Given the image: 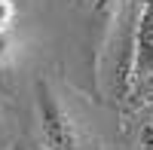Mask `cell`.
Returning <instances> with one entry per match:
<instances>
[{
  "instance_id": "6da1fadb",
  "label": "cell",
  "mask_w": 153,
  "mask_h": 150,
  "mask_svg": "<svg viewBox=\"0 0 153 150\" xmlns=\"http://www.w3.org/2000/svg\"><path fill=\"white\" fill-rule=\"evenodd\" d=\"M34 98H37V126H40V138L46 150H74L80 141L76 132V120L68 110V104L55 95L49 80L34 83Z\"/></svg>"
},
{
  "instance_id": "7a4b0ae2",
  "label": "cell",
  "mask_w": 153,
  "mask_h": 150,
  "mask_svg": "<svg viewBox=\"0 0 153 150\" xmlns=\"http://www.w3.org/2000/svg\"><path fill=\"white\" fill-rule=\"evenodd\" d=\"M135 71L132 80L141 89H153V0L144 3V16L138 25V40H135Z\"/></svg>"
},
{
  "instance_id": "3957f363",
  "label": "cell",
  "mask_w": 153,
  "mask_h": 150,
  "mask_svg": "<svg viewBox=\"0 0 153 150\" xmlns=\"http://www.w3.org/2000/svg\"><path fill=\"white\" fill-rule=\"evenodd\" d=\"M138 147L141 150H153V104L144 110L141 123H138Z\"/></svg>"
},
{
  "instance_id": "277c9868",
  "label": "cell",
  "mask_w": 153,
  "mask_h": 150,
  "mask_svg": "<svg viewBox=\"0 0 153 150\" xmlns=\"http://www.w3.org/2000/svg\"><path fill=\"white\" fill-rule=\"evenodd\" d=\"M12 19H16V3L12 0H0V31H9Z\"/></svg>"
},
{
  "instance_id": "5b68a950",
  "label": "cell",
  "mask_w": 153,
  "mask_h": 150,
  "mask_svg": "<svg viewBox=\"0 0 153 150\" xmlns=\"http://www.w3.org/2000/svg\"><path fill=\"white\" fill-rule=\"evenodd\" d=\"M9 52H12L9 31H0V65H6V61H9Z\"/></svg>"
},
{
  "instance_id": "8992f818",
  "label": "cell",
  "mask_w": 153,
  "mask_h": 150,
  "mask_svg": "<svg viewBox=\"0 0 153 150\" xmlns=\"http://www.w3.org/2000/svg\"><path fill=\"white\" fill-rule=\"evenodd\" d=\"M9 150H31V147H25V144H22V141H19V144H12V147H9Z\"/></svg>"
}]
</instances>
